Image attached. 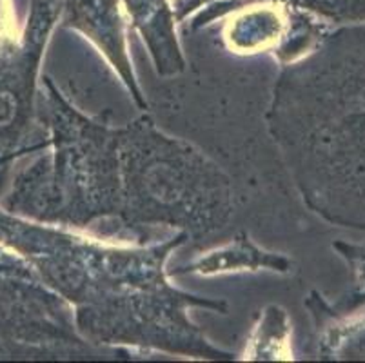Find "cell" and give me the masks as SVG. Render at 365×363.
Here are the masks:
<instances>
[{
    "instance_id": "cell-1",
    "label": "cell",
    "mask_w": 365,
    "mask_h": 363,
    "mask_svg": "<svg viewBox=\"0 0 365 363\" xmlns=\"http://www.w3.org/2000/svg\"><path fill=\"white\" fill-rule=\"evenodd\" d=\"M36 111L51 153L13 180L0 208L21 218L145 245L160 229L189 240L225 227L233 182L148 115L122 128L81 113L46 76Z\"/></svg>"
},
{
    "instance_id": "cell-5",
    "label": "cell",
    "mask_w": 365,
    "mask_h": 363,
    "mask_svg": "<svg viewBox=\"0 0 365 363\" xmlns=\"http://www.w3.org/2000/svg\"><path fill=\"white\" fill-rule=\"evenodd\" d=\"M267 271L274 272H291V260L284 255L269 252L258 247L253 240H249L247 235H238L224 247L213 252H207L202 258L195 260L193 264H187L175 271V275H197L211 276L222 275V272H238V271Z\"/></svg>"
},
{
    "instance_id": "cell-4",
    "label": "cell",
    "mask_w": 365,
    "mask_h": 363,
    "mask_svg": "<svg viewBox=\"0 0 365 363\" xmlns=\"http://www.w3.org/2000/svg\"><path fill=\"white\" fill-rule=\"evenodd\" d=\"M55 6L35 4L31 19L19 39L0 40V165L16 156L49 148V135L36 111V75Z\"/></svg>"
},
{
    "instance_id": "cell-6",
    "label": "cell",
    "mask_w": 365,
    "mask_h": 363,
    "mask_svg": "<svg viewBox=\"0 0 365 363\" xmlns=\"http://www.w3.org/2000/svg\"><path fill=\"white\" fill-rule=\"evenodd\" d=\"M6 29H8V20H6V8L4 4H2V0H0V40L2 39H8V33H6Z\"/></svg>"
},
{
    "instance_id": "cell-3",
    "label": "cell",
    "mask_w": 365,
    "mask_h": 363,
    "mask_svg": "<svg viewBox=\"0 0 365 363\" xmlns=\"http://www.w3.org/2000/svg\"><path fill=\"white\" fill-rule=\"evenodd\" d=\"M128 349L88 344L71 305L48 287L28 260L0 245V359H129Z\"/></svg>"
},
{
    "instance_id": "cell-2",
    "label": "cell",
    "mask_w": 365,
    "mask_h": 363,
    "mask_svg": "<svg viewBox=\"0 0 365 363\" xmlns=\"http://www.w3.org/2000/svg\"><path fill=\"white\" fill-rule=\"evenodd\" d=\"M187 240L177 232L162 244L117 247L0 208V245L28 260L42 282L71 305L76 331L88 344L233 359V352L215 347L189 318L197 307L225 312V302L169 284L165 262Z\"/></svg>"
}]
</instances>
